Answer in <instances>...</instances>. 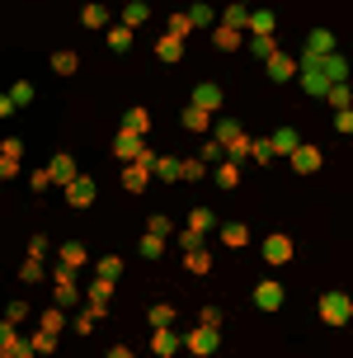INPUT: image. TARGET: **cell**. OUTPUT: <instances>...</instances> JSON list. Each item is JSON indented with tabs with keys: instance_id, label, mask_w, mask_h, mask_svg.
Returning a JSON list of instances; mask_svg holds the SVG:
<instances>
[{
	"instance_id": "13",
	"label": "cell",
	"mask_w": 353,
	"mask_h": 358,
	"mask_svg": "<svg viewBox=\"0 0 353 358\" xmlns=\"http://www.w3.org/2000/svg\"><path fill=\"white\" fill-rule=\"evenodd\" d=\"M57 292H52V297H57V306H75V302H80V292H75V283H71V268H62V273H57Z\"/></svg>"
},
{
	"instance_id": "49",
	"label": "cell",
	"mask_w": 353,
	"mask_h": 358,
	"mask_svg": "<svg viewBox=\"0 0 353 358\" xmlns=\"http://www.w3.org/2000/svg\"><path fill=\"white\" fill-rule=\"evenodd\" d=\"M325 99H330L335 108H349V85H335L330 94H325Z\"/></svg>"
},
{
	"instance_id": "42",
	"label": "cell",
	"mask_w": 353,
	"mask_h": 358,
	"mask_svg": "<svg viewBox=\"0 0 353 358\" xmlns=\"http://www.w3.org/2000/svg\"><path fill=\"white\" fill-rule=\"evenodd\" d=\"M208 227H212V213H208V208H198V213H189V231H198V236H203Z\"/></svg>"
},
{
	"instance_id": "40",
	"label": "cell",
	"mask_w": 353,
	"mask_h": 358,
	"mask_svg": "<svg viewBox=\"0 0 353 358\" xmlns=\"http://www.w3.org/2000/svg\"><path fill=\"white\" fill-rule=\"evenodd\" d=\"M118 273H123V259L118 255H104L99 259V278H118Z\"/></svg>"
},
{
	"instance_id": "55",
	"label": "cell",
	"mask_w": 353,
	"mask_h": 358,
	"mask_svg": "<svg viewBox=\"0 0 353 358\" xmlns=\"http://www.w3.org/2000/svg\"><path fill=\"white\" fill-rule=\"evenodd\" d=\"M189 15H194V24H212V10H208V5H194Z\"/></svg>"
},
{
	"instance_id": "10",
	"label": "cell",
	"mask_w": 353,
	"mask_h": 358,
	"mask_svg": "<svg viewBox=\"0 0 353 358\" xmlns=\"http://www.w3.org/2000/svg\"><path fill=\"white\" fill-rule=\"evenodd\" d=\"M292 170H297V175H316V170H320V151L301 142L297 151H292Z\"/></svg>"
},
{
	"instance_id": "22",
	"label": "cell",
	"mask_w": 353,
	"mask_h": 358,
	"mask_svg": "<svg viewBox=\"0 0 353 358\" xmlns=\"http://www.w3.org/2000/svg\"><path fill=\"white\" fill-rule=\"evenodd\" d=\"M250 241V231H245V222H231V227H222V245H231V250H240Z\"/></svg>"
},
{
	"instance_id": "21",
	"label": "cell",
	"mask_w": 353,
	"mask_h": 358,
	"mask_svg": "<svg viewBox=\"0 0 353 358\" xmlns=\"http://www.w3.org/2000/svg\"><path fill=\"white\" fill-rule=\"evenodd\" d=\"M212 43H217L222 52H236V48H240V29H226V24H222V29H212Z\"/></svg>"
},
{
	"instance_id": "2",
	"label": "cell",
	"mask_w": 353,
	"mask_h": 358,
	"mask_svg": "<svg viewBox=\"0 0 353 358\" xmlns=\"http://www.w3.org/2000/svg\"><path fill=\"white\" fill-rule=\"evenodd\" d=\"M316 311H320V321H325V325H335V330H339V325L353 321V297H349V292H325V297L316 302Z\"/></svg>"
},
{
	"instance_id": "48",
	"label": "cell",
	"mask_w": 353,
	"mask_h": 358,
	"mask_svg": "<svg viewBox=\"0 0 353 358\" xmlns=\"http://www.w3.org/2000/svg\"><path fill=\"white\" fill-rule=\"evenodd\" d=\"M19 273H24V283H38V278H43V268H38V259H34V255L24 259V268H19Z\"/></svg>"
},
{
	"instance_id": "31",
	"label": "cell",
	"mask_w": 353,
	"mask_h": 358,
	"mask_svg": "<svg viewBox=\"0 0 353 358\" xmlns=\"http://www.w3.org/2000/svg\"><path fill=\"white\" fill-rule=\"evenodd\" d=\"M141 255H146V259H160V255H165V236H141Z\"/></svg>"
},
{
	"instance_id": "38",
	"label": "cell",
	"mask_w": 353,
	"mask_h": 358,
	"mask_svg": "<svg viewBox=\"0 0 353 358\" xmlns=\"http://www.w3.org/2000/svg\"><path fill=\"white\" fill-rule=\"evenodd\" d=\"M29 344H34V354H52V349H57V335H52V330H38Z\"/></svg>"
},
{
	"instance_id": "50",
	"label": "cell",
	"mask_w": 353,
	"mask_h": 358,
	"mask_svg": "<svg viewBox=\"0 0 353 358\" xmlns=\"http://www.w3.org/2000/svg\"><path fill=\"white\" fill-rule=\"evenodd\" d=\"M179 179H203V161H184L179 165Z\"/></svg>"
},
{
	"instance_id": "46",
	"label": "cell",
	"mask_w": 353,
	"mask_h": 358,
	"mask_svg": "<svg viewBox=\"0 0 353 358\" xmlns=\"http://www.w3.org/2000/svg\"><path fill=\"white\" fill-rule=\"evenodd\" d=\"M10 99H15V104H29V99H34V85H29V80H19V85L10 90Z\"/></svg>"
},
{
	"instance_id": "27",
	"label": "cell",
	"mask_w": 353,
	"mask_h": 358,
	"mask_svg": "<svg viewBox=\"0 0 353 358\" xmlns=\"http://www.w3.org/2000/svg\"><path fill=\"white\" fill-rule=\"evenodd\" d=\"M184 268H189V273H208V268H212V255L208 250H189V255H184Z\"/></svg>"
},
{
	"instance_id": "3",
	"label": "cell",
	"mask_w": 353,
	"mask_h": 358,
	"mask_svg": "<svg viewBox=\"0 0 353 358\" xmlns=\"http://www.w3.org/2000/svg\"><path fill=\"white\" fill-rule=\"evenodd\" d=\"M156 161H160V156H151V151H146L141 161L127 165V170H123V189H127V194H141V189L151 184V175H156Z\"/></svg>"
},
{
	"instance_id": "4",
	"label": "cell",
	"mask_w": 353,
	"mask_h": 358,
	"mask_svg": "<svg viewBox=\"0 0 353 358\" xmlns=\"http://www.w3.org/2000/svg\"><path fill=\"white\" fill-rule=\"evenodd\" d=\"M217 142L226 146L231 156H254V142H250L245 132H240V123H231V118H226V123H217Z\"/></svg>"
},
{
	"instance_id": "41",
	"label": "cell",
	"mask_w": 353,
	"mask_h": 358,
	"mask_svg": "<svg viewBox=\"0 0 353 358\" xmlns=\"http://www.w3.org/2000/svg\"><path fill=\"white\" fill-rule=\"evenodd\" d=\"M151 325H156V330H170V325H175V306H156V311H151Z\"/></svg>"
},
{
	"instance_id": "24",
	"label": "cell",
	"mask_w": 353,
	"mask_h": 358,
	"mask_svg": "<svg viewBox=\"0 0 353 358\" xmlns=\"http://www.w3.org/2000/svg\"><path fill=\"white\" fill-rule=\"evenodd\" d=\"M208 118H212V113H208V108H198V104L184 108V127H189V132H208Z\"/></svg>"
},
{
	"instance_id": "15",
	"label": "cell",
	"mask_w": 353,
	"mask_h": 358,
	"mask_svg": "<svg viewBox=\"0 0 353 358\" xmlns=\"http://www.w3.org/2000/svg\"><path fill=\"white\" fill-rule=\"evenodd\" d=\"M268 76H273V80H292V76H301V66L292 62V52H278L268 62Z\"/></svg>"
},
{
	"instance_id": "7",
	"label": "cell",
	"mask_w": 353,
	"mask_h": 358,
	"mask_svg": "<svg viewBox=\"0 0 353 358\" xmlns=\"http://www.w3.org/2000/svg\"><path fill=\"white\" fill-rule=\"evenodd\" d=\"M264 259H268L273 268H278V264H292V236L273 231V236L264 241Z\"/></svg>"
},
{
	"instance_id": "45",
	"label": "cell",
	"mask_w": 353,
	"mask_h": 358,
	"mask_svg": "<svg viewBox=\"0 0 353 358\" xmlns=\"http://www.w3.org/2000/svg\"><path fill=\"white\" fill-rule=\"evenodd\" d=\"M48 184H57V179H52V170H34V175H29V189H34V194H43Z\"/></svg>"
},
{
	"instance_id": "1",
	"label": "cell",
	"mask_w": 353,
	"mask_h": 358,
	"mask_svg": "<svg viewBox=\"0 0 353 358\" xmlns=\"http://www.w3.org/2000/svg\"><path fill=\"white\" fill-rule=\"evenodd\" d=\"M301 85L311 90V94H330L335 85H344V62H339V57L301 62Z\"/></svg>"
},
{
	"instance_id": "29",
	"label": "cell",
	"mask_w": 353,
	"mask_h": 358,
	"mask_svg": "<svg viewBox=\"0 0 353 358\" xmlns=\"http://www.w3.org/2000/svg\"><path fill=\"white\" fill-rule=\"evenodd\" d=\"M250 29H254V38H268L273 34V15H268V10H254V15H250Z\"/></svg>"
},
{
	"instance_id": "18",
	"label": "cell",
	"mask_w": 353,
	"mask_h": 358,
	"mask_svg": "<svg viewBox=\"0 0 353 358\" xmlns=\"http://www.w3.org/2000/svg\"><path fill=\"white\" fill-rule=\"evenodd\" d=\"M151 349H156L160 358H175L179 354V335L175 330H156V335H151Z\"/></svg>"
},
{
	"instance_id": "37",
	"label": "cell",
	"mask_w": 353,
	"mask_h": 358,
	"mask_svg": "<svg viewBox=\"0 0 353 358\" xmlns=\"http://www.w3.org/2000/svg\"><path fill=\"white\" fill-rule=\"evenodd\" d=\"M170 34L189 38V34H194V15H170Z\"/></svg>"
},
{
	"instance_id": "26",
	"label": "cell",
	"mask_w": 353,
	"mask_h": 358,
	"mask_svg": "<svg viewBox=\"0 0 353 358\" xmlns=\"http://www.w3.org/2000/svg\"><path fill=\"white\" fill-rule=\"evenodd\" d=\"M85 259H89L85 245H75V241H66V245H62V264H66V268H80Z\"/></svg>"
},
{
	"instance_id": "5",
	"label": "cell",
	"mask_w": 353,
	"mask_h": 358,
	"mask_svg": "<svg viewBox=\"0 0 353 358\" xmlns=\"http://www.w3.org/2000/svg\"><path fill=\"white\" fill-rule=\"evenodd\" d=\"M217 344H222V330H212V325H198V330H189V335H184V349H189V354H198V358L217 354Z\"/></svg>"
},
{
	"instance_id": "39",
	"label": "cell",
	"mask_w": 353,
	"mask_h": 358,
	"mask_svg": "<svg viewBox=\"0 0 353 358\" xmlns=\"http://www.w3.org/2000/svg\"><path fill=\"white\" fill-rule=\"evenodd\" d=\"M127 127H137L141 137H146V132H151V113H146V108H132V113H127Z\"/></svg>"
},
{
	"instance_id": "35",
	"label": "cell",
	"mask_w": 353,
	"mask_h": 358,
	"mask_svg": "<svg viewBox=\"0 0 353 358\" xmlns=\"http://www.w3.org/2000/svg\"><path fill=\"white\" fill-rule=\"evenodd\" d=\"M254 57H259V62H273V57H278V43H273V34H268V38H254Z\"/></svg>"
},
{
	"instance_id": "28",
	"label": "cell",
	"mask_w": 353,
	"mask_h": 358,
	"mask_svg": "<svg viewBox=\"0 0 353 358\" xmlns=\"http://www.w3.org/2000/svg\"><path fill=\"white\" fill-rule=\"evenodd\" d=\"M80 19H85V29H104V24H108V10H104V5H85V10H80Z\"/></svg>"
},
{
	"instance_id": "52",
	"label": "cell",
	"mask_w": 353,
	"mask_h": 358,
	"mask_svg": "<svg viewBox=\"0 0 353 358\" xmlns=\"http://www.w3.org/2000/svg\"><path fill=\"white\" fill-rule=\"evenodd\" d=\"M254 161L268 165V161H273V146H268V142H254Z\"/></svg>"
},
{
	"instance_id": "30",
	"label": "cell",
	"mask_w": 353,
	"mask_h": 358,
	"mask_svg": "<svg viewBox=\"0 0 353 358\" xmlns=\"http://www.w3.org/2000/svg\"><path fill=\"white\" fill-rule=\"evenodd\" d=\"M75 66H80V57H75V52H52V71L57 76H71Z\"/></svg>"
},
{
	"instance_id": "11",
	"label": "cell",
	"mask_w": 353,
	"mask_h": 358,
	"mask_svg": "<svg viewBox=\"0 0 353 358\" xmlns=\"http://www.w3.org/2000/svg\"><path fill=\"white\" fill-rule=\"evenodd\" d=\"M66 203L71 208H89V203H94V179H75V184H66Z\"/></svg>"
},
{
	"instance_id": "51",
	"label": "cell",
	"mask_w": 353,
	"mask_h": 358,
	"mask_svg": "<svg viewBox=\"0 0 353 358\" xmlns=\"http://www.w3.org/2000/svg\"><path fill=\"white\" fill-rule=\"evenodd\" d=\"M222 151H226V146H222V142H217V137H212V142H203V161H217Z\"/></svg>"
},
{
	"instance_id": "43",
	"label": "cell",
	"mask_w": 353,
	"mask_h": 358,
	"mask_svg": "<svg viewBox=\"0 0 353 358\" xmlns=\"http://www.w3.org/2000/svg\"><path fill=\"white\" fill-rule=\"evenodd\" d=\"M156 175L160 179H179V161H175V156H160V161H156Z\"/></svg>"
},
{
	"instance_id": "44",
	"label": "cell",
	"mask_w": 353,
	"mask_h": 358,
	"mask_svg": "<svg viewBox=\"0 0 353 358\" xmlns=\"http://www.w3.org/2000/svg\"><path fill=\"white\" fill-rule=\"evenodd\" d=\"M19 151H24V142L19 137H5L0 142V161H19Z\"/></svg>"
},
{
	"instance_id": "57",
	"label": "cell",
	"mask_w": 353,
	"mask_h": 358,
	"mask_svg": "<svg viewBox=\"0 0 353 358\" xmlns=\"http://www.w3.org/2000/svg\"><path fill=\"white\" fill-rule=\"evenodd\" d=\"M108 358H132V349H123V344H118V349H113Z\"/></svg>"
},
{
	"instance_id": "58",
	"label": "cell",
	"mask_w": 353,
	"mask_h": 358,
	"mask_svg": "<svg viewBox=\"0 0 353 358\" xmlns=\"http://www.w3.org/2000/svg\"><path fill=\"white\" fill-rule=\"evenodd\" d=\"M236 5H250V0H236Z\"/></svg>"
},
{
	"instance_id": "34",
	"label": "cell",
	"mask_w": 353,
	"mask_h": 358,
	"mask_svg": "<svg viewBox=\"0 0 353 358\" xmlns=\"http://www.w3.org/2000/svg\"><path fill=\"white\" fill-rule=\"evenodd\" d=\"M146 231H151V236H170V231H175V217L156 213V217H151V222H146Z\"/></svg>"
},
{
	"instance_id": "47",
	"label": "cell",
	"mask_w": 353,
	"mask_h": 358,
	"mask_svg": "<svg viewBox=\"0 0 353 358\" xmlns=\"http://www.w3.org/2000/svg\"><path fill=\"white\" fill-rule=\"evenodd\" d=\"M179 245H184V250H203V236L184 227V231H179Z\"/></svg>"
},
{
	"instance_id": "20",
	"label": "cell",
	"mask_w": 353,
	"mask_h": 358,
	"mask_svg": "<svg viewBox=\"0 0 353 358\" xmlns=\"http://www.w3.org/2000/svg\"><path fill=\"white\" fill-rule=\"evenodd\" d=\"M156 57H160V62H179V57H184V38L165 34V38L156 43Z\"/></svg>"
},
{
	"instance_id": "33",
	"label": "cell",
	"mask_w": 353,
	"mask_h": 358,
	"mask_svg": "<svg viewBox=\"0 0 353 358\" xmlns=\"http://www.w3.org/2000/svg\"><path fill=\"white\" fill-rule=\"evenodd\" d=\"M108 48H118V52H123V48H132V29H127V24L108 29Z\"/></svg>"
},
{
	"instance_id": "6",
	"label": "cell",
	"mask_w": 353,
	"mask_h": 358,
	"mask_svg": "<svg viewBox=\"0 0 353 358\" xmlns=\"http://www.w3.org/2000/svg\"><path fill=\"white\" fill-rule=\"evenodd\" d=\"M113 151H118V156L132 165V161H141V156H146V142H141L137 127H127V123H123V132H118V146H113Z\"/></svg>"
},
{
	"instance_id": "19",
	"label": "cell",
	"mask_w": 353,
	"mask_h": 358,
	"mask_svg": "<svg viewBox=\"0 0 353 358\" xmlns=\"http://www.w3.org/2000/svg\"><path fill=\"white\" fill-rule=\"evenodd\" d=\"M48 170H52V179L57 184H75V161H71V156H52V165H48Z\"/></svg>"
},
{
	"instance_id": "36",
	"label": "cell",
	"mask_w": 353,
	"mask_h": 358,
	"mask_svg": "<svg viewBox=\"0 0 353 358\" xmlns=\"http://www.w3.org/2000/svg\"><path fill=\"white\" fill-rule=\"evenodd\" d=\"M62 325H66V306H52V311H43V330H62Z\"/></svg>"
},
{
	"instance_id": "14",
	"label": "cell",
	"mask_w": 353,
	"mask_h": 358,
	"mask_svg": "<svg viewBox=\"0 0 353 358\" xmlns=\"http://www.w3.org/2000/svg\"><path fill=\"white\" fill-rule=\"evenodd\" d=\"M108 297H113V278H99V283L89 287V311H94V316H104Z\"/></svg>"
},
{
	"instance_id": "53",
	"label": "cell",
	"mask_w": 353,
	"mask_h": 358,
	"mask_svg": "<svg viewBox=\"0 0 353 358\" xmlns=\"http://www.w3.org/2000/svg\"><path fill=\"white\" fill-rule=\"evenodd\" d=\"M94 321H99V316H94V311H85V316L75 321V330H80V335H89V330H94Z\"/></svg>"
},
{
	"instance_id": "25",
	"label": "cell",
	"mask_w": 353,
	"mask_h": 358,
	"mask_svg": "<svg viewBox=\"0 0 353 358\" xmlns=\"http://www.w3.org/2000/svg\"><path fill=\"white\" fill-rule=\"evenodd\" d=\"M250 15H254V10H245V5H231L226 15H222V24H226V29H250Z\"/></svg>"
},
{
	"instance_id": "12",
	"label": "cell",
	"mask_w": 353,
	"mask_h": 358,
	"mask_svg": "<svg viewBox=\"0 0 353 358\" xmlns=\"http://www.w3.org/2000/svg\"><path fill=\"white\" fill-rule=\"evenodd\" d=\"M29 349H34V344H24L15 335V325H5V335H0V358H29Z\"/></svg>"
},
{
	"instance_id": "16",
	"label": "cell",
	"mask_w": 353,
	"mask_h": 358,
	"mask_svg": "<svg viewBox=\"0 0 353 358\" xmlns=\"http://www.w3.org/2000/svg\"><path fill=\"white\" fill-rule=\"evenodd\" d=\"M268 146H273V156H292L301 142H297V132H292V127H278V132L268 137Z\"/></svg>"
},
{
	"instance_id": "23",
	"label": "cell",
	"mask_w": 353,
	"mask_h": 358,
	"mask_svg": "<svg viewBox=\"0 0 353 358\" xmlns=\"http://www.w3.org/2000/svg\"><path fill=\"white\" fill-rule=\"evenodd\" d=\"M146 15H151V10H146V0H127V5H123V24H127V29L146 24Z\"/></svg>"
},
{
	"instance_id": "9",
	"label": "cell",
	"mask_w": 353,
	"mask_h": 358,
	"mask_svg": "<svg viewBox=\"0 0 353 358\" xmlns=\"http://www.w3.org/2000/svg\"><path fill=\"white\" fill-rule=\"evenodd\" d=\"M320 57H335V38L325 34V29H316V34L306 38V52H301V62H320Z\"/></svg>"
},
{
	"instance_id": "56",
	"label": "cell",
	"mask_w": 353,
	"mask_h": 358,
	"mask_svg": "<svg viewBox=\"0 0 353 358\" xmlns=\"http://www.w3.org/2000/svg\"><path fill=\"white\" fill-rule=\"evenodd\" d=\"M203 325H212V330H222V316H217V306H208V311H203Z\"/></svg>"
},
{
	"instance_id": "17",
	"label": "cell",
	"mask_w": 353,
	"mask_h": 358,
	"mask_svg": "<svg viewBox=\"0 0 353 358\" xmlns=\"http://www.w3.org/2000/svg\"><path fill=\"white\" fill-rule=\"evenodd\" d=\"M194 104H198V108H208V113H217V104H222V90L212 85V80H203V85L194 90Z\"/></svg>"
},
{
	"instance_id": "32",
	"label": "cell",
	"mask_w": 353,
	"mask_h": 358,
	"mask_svg": "<svg viewBox=\"0 0 353 358\" xmlns=\"http://www.w3.org/2000/svg\"><path fill=\"white\" fill-rule=\"evenodd\" d=\"M217 184H222V189H236V184H240V165L226 161L222 170H217Z\"/></svg>"
},
{
	"instance_id": "8",
	"label": "cell",
	"mask_w": 353,
	"mask_h": 358,
	"mask_svg": "<svg viewBox=\"0 0 353 358\" xmlns=\"http://www.w3.org/2000/svg\"><path fill=\"white\" fill-rule=\"evenodd\" d=\"M254 306H259V311H278V306H282V283H278V278L254 283Z\"/></svg>"
},
{
	"instance_id": "54",
	"label": "cell",
	"mask_w": 353,
	"mask_h": 358,
	"mask_svg": "<svg viewBox=\"0 0 353 358\" xmlns=\"http://www.w3.org/2000/svg\"><path fill=\"white\" fill-rule=\"evenodd\" d=\"M335 123H339V132H353V108H339Z\"/></svg>"
}]
</instances>
